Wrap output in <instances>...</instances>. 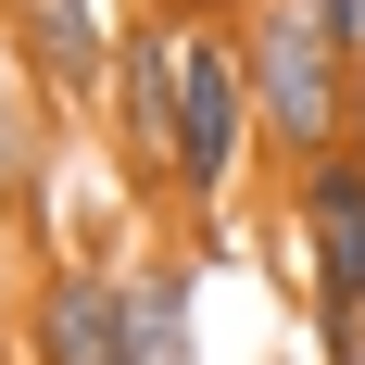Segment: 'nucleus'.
<instances>
[{"label":"nucleus","instance_id":"39448f33","mask_svg":"<svg viewBox=\"0 0 365 365\" xmlns=\"http://www.w3.org/2000/svg\"><path fill=\"white\" fill-rule=\"evenodd\" d=\"M139 328H126V252L113 240H63L38 252L26 315H13V365H126Z\"/></svg>","mask_w":365,"mask_h":365},{"label":"nucleus","instance_id":"0eeeda50","mask_svg":"<svg viewBox=\"0 0 365 365\" xmlns=\"http://www.w3.org/2000/svg\"><path fill=\"white\" fill-rule=\"evenodd\" d=\"M51 177H63V101L0 51V215L26 227L38 252H63V240H51Z\"/></svg>","mask_w":365,"mask_h":365},{"label":"nucleus","instance_id":"f03ea898","mask_svg":"<svg viewBox=\"0 0 365 365\" xmlns=\"http://www.w3.org/2000/svg\"><path fill=\"white\" fill-rule=\"evenodd\" d=\"M264 164V113H252V63H240V26H189L177 51V227L215 240L240 177Z\"/></svg>","mask_w":365,"mask_h":365},{"label":"nucleus","instance_id":"20e7f679","mask_svg":"<svg viewBox=\"0 0 365 365\" xmlns=\"http://www.w3.org/2000/svg\"><path fill=\"white\" fill-rule=\"evenodd\" d=\"M177 51H189V26L126 13L113 88H101V164H113L126 202H151V215H177Z\"/></svg>","mask_w":365,"mask_h":365},{"label":"nucleus","instance_id":"423d86ee","mask_svg":"<svg viewBox=\"0 0 365 365\" xmlns=\"http://www.w3.org/2000/svg\"><path fill=\"white\" fill-rule=\"evenodd\" d=\"M113 38H126V0H0V51H13L63 113H101Z\"/></svg>","mask_w":365,"mask_h":365},{"label":"nucleus","instance_id":"f8f14e48","mask_svg":"<svg viewBox=\"0 0 365 365\" xmlns=\"http://www.w3.org/2000/svg\"><path fill=\"white\" fill-rule=\"evenodd\" d=\"M340 151H365V63H353V126H340Z\"/></svg>","mask_w":365,"mask_h":365},{"label":"nucleus","instance_id":"f257e3e1","mask_svg":"<svg viewBox=\"0 0 365 365\" xmlns=\"http://www.w3.org/2000/svg\"><path fill=\"white\" fill-rule=\"evenodd\" d=\"M240 63H252L264 164H277V177L328 164L340 126H353V63L365 51H340V26L315 13V0H252V13H240Z\"/></svg>","mask_w":365,"mask_h":365},{"label":"nucleus","instance_id":"9b49d317","mask_svg":"<svg viewBox=\"0 0 365 365\" xmlns=\"http://www.w3.org/2000/svg\"><path fill=\"white\" fill-rule=\"evenodd\" d=\"M315 13L340 26V51H365V0H315Z\"/></svg>","mask_w":365,"mask_h":365},{"label":"nucleus","instance_id":"7ed1b4c3","mask_svg":"<svg viewBox=\"0 0 365 365\" xmlns=\"http://www.w3.org/2000/svg\"><path fill=\"white\" fill-rule=\"evenodd\" d=\"M290 202V264H302V315H315V365H365V151H328L277 177Z\"/></svg>","mask_w":365,"mask_h":365},{"label":"nucleus","instance_id":"9d476101","mask_svg":"<svg viewBox=\"0 0 365 365\" xmlns=\"http://www.w3.org/2000/svg\"><path fill=\"white\" fill-rule=\"evenodd\" d=\"M13 315H26V264H13V215H0V340H13Z\"/></svg>","mask_w":365,"mask_h":365},{"label":"nucleus","instance_id":"ddd939ff","mask_svg":"<svg viewBox=\"0 0 365 365\" xmlns=\"http://www.w3.org/2000/svg\"><path fill=\"white\" fill-rule=\"evenodd\" d=\"M0 365H13V340H0Z\"/></svg>","mask_w":365,"mask_h":365},{"label":"nucleus","instance_id":"6e6552de","mask_svg":"<svg viewBox=\"0 0 365 365\" xmlns=\"http://www.w3.org/2000/svg\"><path fill=\"white\" fill-rule=\"evenodd\" d=\"M189 290H202V252H126V328H139L126 365H202Z\"/></svg>","mask_w":365,"mask_h":365},{"label":"nucleus","instance_id":"1a4fd4ad","mask_svg":"<svg viewBox=\"0 0 365 365\" xmlns=\"http://www.w3.org/2000/svg\"><path fill=\"white\" fill-rule=\"evenodd\" d=\"M126 13H164V26H240L252 0H126Z\"/></svg>","mask_w":365,"mask_h":365}]
</instances>
